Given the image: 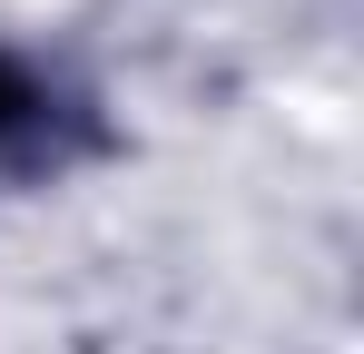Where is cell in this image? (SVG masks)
I'll use <instances>...</instances> for the list:
<instances>
[{
  "label": "cell",
  "mask_w": 364,
  "mask_h": 354,
  "mask_svg": "<svg viewBox=\"0 0 364 354\" xmlns=\"http://www.w3.org/2000/svg\"><path fill=\"white\" fill-rule=\"evenodd\" d=\"M30 109V89H20V69H10V59H0V128H10V118Z\"/></svg>",
  "instance_id": "1"
}]
</instances>
